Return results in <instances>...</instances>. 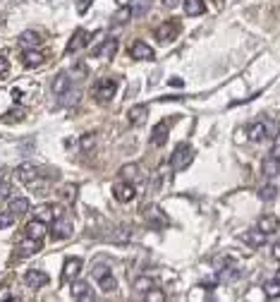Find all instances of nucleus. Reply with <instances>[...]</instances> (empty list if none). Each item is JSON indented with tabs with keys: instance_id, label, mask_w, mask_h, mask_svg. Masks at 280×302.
Wrapping results in <instances>:
<instances>
[{
	"instance_id": "48",
	"label": "nucleus",
	"mask_w": 280,
	"mask_h": 302,
	"mask_svg": "<svg viewBox=\"0 0 280 302\" xmlns=\"http://www.w3.org/2000/svg\"><path fill=\"white\" fill-rule=\"evenodd\" d=\"M3 173H5V168H3V165H0V180H3Z\"/></svg>"
},
{
	"instance_id": "30",
	"label": "nucleus",
	"mask_w": 280,
	"mask_h": 302,
	"mask_svg": "<svg viewBox=\"0 0 280 302\" xmlns=\"http://www.w3.org/2000/svg\"><path fill=\"white\" fill-rule=\"evenodd\" d=\"M15 216H19V213H27L29 211V199H24V197H17V199H12L10 201V209Z\"/></svg>"
},
{
	"instance_id": "9",
	"label": "nucleus",
	"mask_w": 280,
	"mask_h": 302,
	"mask_svg": "<svg viewBox=\"0 0 280 302\" xmlns=\"http://www.w3.org/2000/svg\"><path fill=\"white\" fill-rule=\"evenodd\" d=\"M240 276H242V271H240V269L230 262V264H223L220 269H218L216 278H218V283H232V281H237Z\"/></svg>"
},
{
	"instance_id": "47",
	"label": "nucleus",
	"mask_w": 280,
	"mask_h": 302,
	"mask_svg": "<svg viewBox=\"0 0 280 302\" xmlns=\"http://www.w3.org/2000/svg\"><path fill=\"white\" fill-rule=\"evenodd\" d=\"M170 84H172V87H182V79H180V77H172Z\"/></svg>"
},
{
	"instance_id": "39",
	"label": "nucleus",
	"mask_w": 280,
	"mask_h": 302,
	"mask_svg": "<svg viewBox=\"0 0 280 302\" xmlns=\"http://www.w3.org/2000/svg\"><path fill=\"white\" fill-rule=\"evenodd\" d=\"M146 297H149V300H154V302H163L165 300V295L163 293H158V290H154V288H151V290H149V293H144Z\"/></svg>"
},
{
	"instance_id": "41",
	"label": "nucleus",
	"mask_w": 280,
	"mask_h": 302,
	"mask_svg": "<svg viewBox=\"0 0 280 302\" xmlns=\"http://www.w3.org/2000/svg\"><path fill=\"white\" fill-rule=\"evenodd\" d=\"M74 194H77V187H74V185H67V187L63 190V197H65V199H74Z\"/></svg>"
},
{
	"instance_id": "25",
	"label": "nucleus",
	"mask_w": 280,
	"mask_h": 302,
	"mask_svg": "<svg viewBox=\"0 0 280 302\" xmlns=\"http://www.w3.org/2000/svg\"><path fill=\"white\" fill-rule=\"evenodd\" d=\"M134 288L136 293H149L151 288H156V281L151 278V276H139V278H134Z\"/></svg>"
},
{
	"instance_id": "4",
	"label": "nucleus",
	"mask_w": 280,
	"mask_h": 302,
	"mask_svg": "<svg viewBox=\"0 0 280 302\" xmlns=\"http://www.w3.org/2000/svg\"><path fill=\"white\" fill-rule=\"evenodd\" d=\"M94 278H96V283L101 285V290H106V293H113L118 283H115V278L110 274V269L106 264H96L94 266Z\"/></svg>"
},
{
	"instance_id": "29",
	"label": "nucleus",
	"mask_w": 280,
	"mask_h": 302,
	"mask_svg": "<svg viewBox=\"0 0 280 302\" xmlns=\"http://www.w3.org/2000/svg\"><path fill=\"white\" fill-rule=\"evenodd\" d=\"M34 219L43 221V223L53 221V206H48V204H41V206H36V209H34Z\"/></svg>"
},
{
	"instance_id": "24",
	"label": "nucleus",
	"mask_w": 280,
	"mask_h": 302,
	"mask_svg": "<svg viewBox=\"0 0 280 302\" xmlns=\"http://www.w3.org/2000/svg\"><path fill=\"white\" fill-rule=\"evenodd\" d=\"M278 228H280L278 216H263V219L259 221V230H261V233H266V235H271V233H275Z\"/></svg>"
},
{
	"instance_id": "2",
	"label": "nucleus",
	"mask_w": 280,
	"mask_h": 302,
	"mask_svg": "<svg viewBox=\"0 0 280 302\" xmlns=\"http://www.w3.org/2000/svg\"><path fill=\"white\" fill-rule=\"evenodd\" d=\"M275 132H278V125L266 122V120H259V122H252V125H249L247 137L252 139V142H263V139H271Z\"/></svg>"
},
{
	"instance_id": "32",
	"label": "nucleus",
	"mask_w": 280,
	"mask_h": 302,
	"mask_svg": "<svg viewBox=\"0 0 280 302\" xmlns=\"http://www.w3.org/2000/svg\"><path fill=\"white\" fill-rule=\"evenodd\" d=\"M278 197V187L275 185H266V187H261V192H259V199L261 201H273Z\"/></svg>"
},
{
	"instance_id": "40",
	"label": "nucleus",
	"mask_w": 280,
	"mask_h": 302,
	"mask_svg": "<svg viewBox=\"0 0 280 302\" xmlns=\"http://www.w3.org/2000/svg\"><path fill=\"white\" fill-rule=\"evenodd\" d=\"M12 300V293H10L8 285H0V302H8Z\"/></svg>"
},
{
	"instance_id": "12",
	"label": "nucleus",
	"mask_w": 280,
	"mask_h": 302,
	"mask_svg": "<svg viewBox=\"0 0 280 302\" xmlns=\"http://www.w3.org/2000/svg\"><path fill=\"white\" fill-rule=\"evenodd\" d=\"M24 283H27L29 288L38 290V288H43V285L48 283V274L38 271V269H34V271H27V276H24Z\"/></svg>"
},
{
	"instance_id": "1",
	"label": "nucleus",
	"mask_w": 280,
	"mask_h": 302,
	"mask_svg": "<svg viewBox=\"0 0 280 302\" xmlns=\"http://www.w3.org/2000/svg\"><path fill=\"white\" fill-rule=\"evenodd\" d=\"M192 158H194V149L182 142V144L175 147V151H172V156H170V168L172 170H184V168L192 163Z\"/></svg>"
},
{
	"instance_id": "26",
	"label": "nucleus",
	"mask_w": 280,
	"mask_h": 302,
	"mask_svg": "<svg viewBox=\"0 0 280 302\" xmlns=\"http://www.w3.org/2000/svg\"><path fill=\"white\" fill-rule=\"evenodd\" d=\"M266 233H261V230H249V233H244V240L249 242V245H254V247H261V245H266Z\"/></svg>"
},
{
	"instance_id": "22",
	"label": "nucleus",
	"mask_w": 280,
	"mask_h": 302,
	"mask_svg": "<svg viewBox=\"0 0 280 302\" xmlns=\"http://www.w3.org/2000/svg\"><path fill=\"white\" fill-rule=\"evenodd\" d=\"M24 233H27V238L43 240V235H45V223H43V221H36V219H34L31 223H27Z\"/></svg>"
},
{
	"instance_id": "17",
	"label": "nucleus",
	"mask_w": 280,
	"mask_h": 302,
	"mask_svg": "<svg viewBox=\"0 0 280 302\" xmlns=\"http://www.w3.org/2000/svg\"><path fill=\"white\" fill-rule=\"evenodd\" d=\"M72 297L74 300H94V290L89 283L77 281V283H72Z\"/></svg>"
},
{
	"instance_id": "31",
	"label": "nucleus",
	"mask_w": 280,
	"mask_h": 302,
	"mask_svg": "<svg viewBox=\"0 0 280 302\" xmlns=\"http://www.w3.org/2000/svg\"><path fill=\"white\" fill-rule=\"evenodd\" d=\"M118 175L122 178V180H134L136 175H139V165L136 163H127V165H122L118 170Z\"/></svg>"
},
{
	"instance_id": "38",
	"label": "nucleus",
	"mask_w": 280,
	"mask_h": 302,
	"mask_svg": "<svg viewBox=\"0 0 280 302\" xmlns=\"http://www.w3.org/2000/svg\"><path fill=\"white\" fill-rule=\"evenodd\" d=\"M8 72H10V60L5 55H0V77H8Z\"/></svg>"
},
{
	"instance_id": "49",
	"label": "nucleus",
	"mask_w": 280,
	"mask_h": 302,
	"mask_svg": "<svg viewBox=\"0 0 280 302\" xmlns=\"http://www.w3.org/2000/svg\"><path fill=\"white\" fill-rule=\"evenodd\" d=\"M275 281H280V271H278V276H275Z\"/></svg>"
},
{
	"instance_id": "15",
	"label": "nucleus",
	"mask_w": 280,
	"mask_h": 302,
	"mask_svg": "<svg viewBox=\"0 0 280 302\" xmlns=\"http://www.w3.org/2000/svg\"><path fill=\"white\" fill-rule=\"evenodd\" d=\"M129 55H132L134 60H154V51L146 46L144 41H136V44H132V48H129Z\"/></svg>"
},
{
	"instance_id": "18",
	"label": "nucleus",
	"mask_w": 280,
	"mask_h": 302,
	"mask_svg": "<svg viewBox=\"0 0 280 302\" xmlns=\"http://www.w3.org/2000/svg\"><path fill=\"white\" fill-rule=\"evenodd\" d=\"M81 271V259H77V256H72V259H67L65 262V269H63V278L65 281H72V278H77Z\"/></svg>"
},
{
	"instance_id": "10",
	"label": "nucleus",
	"mask_w": 280,
	"mask_h": 302,
	"mask_svg": "<svg viewBox=\"0 0 280 302\" xmlns=\"http://www.w3.org/2000/svg\"><path fill=\"white\" fill-rule=\"evenodd\" d=\"M84 46H89V31L77 29V31H74V36H72V41L67 44V53H77V51H81Z\"/></svg>"
},
{
	"instance_id": "43",
	"label": "nucleus",
	"mask_w": 280,
	"mask_h": 302,
	"mask_svg": "<svg viewBox=\"0 0 280 302\" xmlns=\"http://www.w3.org/2000/svg\"><path fill=\"white\" fill-rule=\"evenodd\" d=\"M271 254H273V259H278V262H280V242H275V245H273Z\"/></svg>"
},
{
	"instance_id": "3",
	"label": "nucleus",
	"mask_w": 280,
	"mask_h": 302,
	"mask_svg": "<svg viewBox=\"0 0 280 302\" xmlns=\"http://www.w3.org/2000/svg\"><path fill=\"white\" fill-rule=\"evenodd\" d=\"M115 92H118V79H113V77H103V79H99L96 87H94V96H96L101 103L110 101L115 96Z\"/></svg>"
},
{
	"instance_id": "28",
	"label": "nucleus",
	"mask_w": 280,
	"mask_h": 302,
	"mask_svg": "<svg viewBox=\"0 0 280 302\" xmlns=\"http://www.w3.org/2000/svg\"><path fill=\"white\" fill-rule=\"evenodd\" d=\"M115 48H118V44L110 38V41H106L103 46H99L96 51H94V55L96 58H113V53H115Z\"/></svg>"
},
{
	"instance_id": "33",
	"label": "nucleus",
	"mask_w": 280,
	"mask_h": 302,
	"mask_svg": "<svg viewBox=\"0 0 280 302\" xmlns=\"http://www.w3.org/2000/svg\"><path fill=\"white\" fill-rule=\"evenodd\" d=\"M129 17H132V10H129V5H125V8H120L115 15H113V22L115 24H125V22H129Z\"/></svg>"
},
{
	"instance_id": "35",
	"label": "nucleus",
	"mask_w": 280,
	"mask_h": 302,
	"mask_svg": "<svg viewBox=\"0 0 280 302\" xmlns=\"http://www.w3.org/2000/svg\"><path fill=\"white\" fill-rule=\"evenodd\" d=\"M129 10H132V15H144L149 10V0H132Z\"/></svg>"
},
{
	"instance_id": "42",
	"label": "nucleus",
	"mask_w": 280,
	"mask_h": 302,
	"mask_svg": "<svg viewBox=\"0 0 280 302\" xmlns=\"http://www.w3.org/2000/svg\"><path fill=\"white\" fill-rule=\"evenodd\" d=\"M8 194H10V185H8V183H3V180H0V199H5Z\"/></svg>"
},
{
	"instance_id": "13",
	"label": "nucleus",
	"mask_w": 280,
	"mask_h": 302,
	"mask_svg": "<svg viewBox=\"0 0 280 302\" xmlns=\"http://www.w3.org/2000/svg\"><path fill=\"white\" fill-rule=\"evenodd\" d=\"M15 175H17V180L19 183H29V180H34V178H36L38 175V168L34 163H22V165H17V168H15Z\"/></svg>"
},
{
	"instance_id": "7",
	"label": "nucleus",
	"mask_w": 280,
	"mask_h": 302,
	"mask_svg": "<svg viewBox=\"0 0 280 302\" xmlns=\"http://www.w3.org/2000/svg\"><path fill=\"white\" fill-rule=\"evenodd\" d=\"M113 194H115V199L127 204V201H132L136 197V190L134 185L129 183V180H122V183H115L113 185Z\"/></svg>"
},
{
	"instance_id": "44",
	"label": "nucleus",
	"mask_w": 280,
	"mask_h": 302,
	"mask_svg": "<svg viewBox=\"0 0 280 302\" xmlns=\"http://www.w3.org/2000/svg\"><path fill=\"white\" fill-rule=\"evenodd\" d=\"M22 118V110H17V113H8V115H5V120H19Z\"/></svg>"
},
{
	"instance_id": "23",
	"label": "nucleus",
	"mask_w": 280,
	"mask_h": 302,
	"mask_svg": "<svg viewBox=\"0 0 280 302\" xmlns=\"http://www.w3.org/2000/svg\"><path fill=\"white\" fill-rule=\"evenodd\" d=\"M70 84H72L70 74H67V72H60V74H58V77L53 79V94H55V96H63V94L70 89Z\"/></svg>"
},
{
	"instance_id": "19",
	"label": "nucleus",
	"mask_w": 280,
	"mask_h": 302,
	"mask_svg": "<svg viewBox=\"0 0 280 302\" xmlns=\"http://www.w3.org/2000/svg\"><path fill=\"white\" fill-rule=\"evenodd\" d=\"M17 44L24 48V51H29V48H36L38 44H41V36H38L36 31H22L17 38Z\"/></svg>"
},
{
	"instance_id": "16",
	"label": "nucleus",
	"mask_w": 280,
	"mask_h": 302,
	"mask_svg": "<svg viewBox=\"0 0 280 302\" xmlns=\"http://www.w3.org/2000/svg\"><path fill=\"white\" fill-rule=\"evenodd\" d=\"M168 122L163 120V122H158L154 127V132H151V144L154 147H165V142H168Z\"/></svg>"
},
{
	"instance_id": "27",
	"label": "nucleus",
	"mask_w": 280,
	"mask_h": 302,
	"mask_svg": "<svg viewBox=\"0 0 280 302\" xmlns=\"http://www.w3.org/2000/svg\"><path fill=\"white\" fill-rule=\"evenodd\" d=\"M41 249V240H34V238H24L19 242V252L22 254H34Z\"/></svg>"
},
{
	"instance_id": "5",
	"label": "nucleus",
	"mask_w": 280,
	"mask_h": 302,
	"mask_svg": "<svg viewBox=\"0 0 280 302\" xmlns=\"http://www.w3.org/2000/svg\"><path fill=\"white\" fill-rule=\"evenodd\" d=\"M177 34H180V22H177V19H168V22H163L161 27L156 29V38H158L161 44L175 41Z\"/></svg>"
},
{
	"instance_id": "14",
	"label": "nucleus",
	"mask_w": 280,
	"mask_h": 302,
	"mask_svg": "<svg viewBox=\"0 0 280 302\" xmlns=\"http://www.w3.org/2000/svg\"><path fill=\"white\" fill-rule=\"evenodd\" d=\"M261 170H263L266 178H275V175L280 173V156H275V154L266 156L263 163H261Z\"/></svg>"
},
{
	"instance_id": "34",
	"label": "nucleus",
	"mask_w": 280,
	"mask_h": 302,
	"mask_svg": "<svg viewBox=\"0 0 280 302\" xmlns=\"http://www.w3.org/2000/svg\"><path fill=\"white\" fill-rule=\"evenodd\" d=\"M263 290H266V297L275 300L280 295V281H268V283H263Z\"/></svg>"
},
{
	"instance_id": "37",
	"label": "nucleus",
	"mask_w": 280,
	"mask_h": 302,
	"mask_svg": "<svg viewBox=\"0 0 280 302\" xmlns=\"http://www.w3.org/2000/svg\"><path fill=\"white\" fill-rule=\"evenodd\" d=\"M15 223V213L12 211H0V228H10Z\"/></svg>"
},
{
	"instance_id": "46",
	"label": "nucleus",
	"mask_w": 280,
	"mask_h": 302,
	"mask_svg": "<svg viewBox=\"0 0 280 302\" xmlns=\"http://www.w3.org/2000/svg\"><path fill=\"white\" fill-rule=\"evenodd\" d=\"M163 3H165L168 8H175V5H177V3H182V0H163Z\"/></svg>"
},
{
	"instance_id": "20",
	"label": "nucleus",
	"mask_w": 280,
	"mask_h": 302,
	"mask_svg": "<svg viewBox=\"0 0 280 302\" xmlns=\"http://www.w3.org/2000/svg\"><path fill=\"white\" fill-rule=\"evenodd\" d=\"M43 53L41 51H34V48H29V51H24V55H22V63H24V67H38V65H43Z\"/></svg>"
},
{
	"instance_id": "36",
	"label": "nucleus",
	"mask_w": 280,
	"mask_h": 302,
	"mask_svg": "<svg viewBox=\"0 0 280 302\" xmlns=\"http://www.w3.org/2000/svg\"><path fill=\"white\" fill-rule=\"evenodd\" d=\"M94 147H96V137H94V135H84V137H81V151L89 154Z\"/></svg>"
},
{
	"instance_id": "8",
	"label": "nucleus",
	"mask_w": 280,
	"mask_h": 302,
	"mask_svg": "<svg viewBox=\"0 0 280 302\" xmlns=\"http://www.w3.org/2000/svg\"><path fill=\"white\" fill-rule=\"evenodd\" d=\"M146 223L151 226V228H165L168 226V216L163 213L158 206H146Z\"/></svg>"
},
{
	"instance_id": "6",
	"label": "nucleus",
	"mask_w": 280,
	"mask_h": 302,
	"mask_svg": "<svg viewBox=\"0 0 280 302\" xmlns=\"http://www.w3.org/2000/svg\"><path fill=\"white\" fill-rule=\"evenodd\" d=\"M53 235L58 240H65V238L72 235V221L67 219L65 213H58L53 219Z\"/></svg>"
},
{
	"instance_id": "21",
	"label": "nucleus",
	"mask_w": 280,
	"mask_h": 302,
	"mask_svg": "<svg viewBox=\"0 0 280 302\" xmlns=\"http://www.w3.org/2000/svg\"><path fill=\"white\" fill-rule=\"evenodd\" d=\"M206 12V3L204 0H184V15L187 17H199Z\"/></svg>"
},
{
	"instance_id": "45",
	"label": "nucleus",
	"mask_w": 280,
	"mask_h": 302,
	"mask_svg": "<svg viewBox=\"0 0 280 302\" xmlns=\"http://www.w3.org/2000/svg\"><path fill=\"white\" fill-rule=\"evenodd\" d=\"M89 3H91V0H81V5H79V12H86V8H89Z\"/></svg>"
},
{
	"instance_id": "11",
	"label": "nucleus",
	"mask_w": 280,
	"mask_h": 302,
	"mask_svg": "<svg viewBox=\"0 0 280 302\" xmlns=\"http://www.w3.org/2000/svg\"><path fill=\"white\" fill-rule=\"evenodd\" d=\"M127 118H129V122H132V125H144L146 118H149V106H144V103H136V106H132V108H129V113H127Z\"/></svg>"
}]
</instances>
